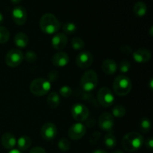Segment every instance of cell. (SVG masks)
<instances>
[{"mask_svg":"<svg viewBox=\"0 0 153 153\" xmlns=\"http://www.w3.org/2000/svg\"><path fill=\"white\" fill-rule=\"evenodd\" d=\"M63 31L67 34H73L76 31L77 27L73 22H65L63 25Z\"/></svg>","mask_w":153,"mask_h":153,"instance_id":"27","label":"cell"},{"mask_svg":"<svg viewBox=\"0 0 153 153\" xmlns=\"http://www.w3.org/2000/svg\"><path fill=\"white\" fill-rule=\"evenodd\" d=\"M120 52L126 55H130L132 53V49L128 46H123L120 47Z\"/></svg>","mask_w":153,"mask_h":153,"instance_id":"35","label":"cell"},{"mask_svg":"<svg viewBox=\"0 0 153 153\" xmlns=\"http://www.w3.org/2000/svg\"><path fill=\"white\" fill-rule=\"evenodd\" d=\"M114 126V120L111 114L104 112L99 117V126L102 131H111Z\"/></svg>","mask_w":153,"mask_h":153,"instance_id":"9","label":"cell"},{"mask_svg":"<svg viewBox=\"0 0 153 153\" xmlns=\"http://www.w3.org/2000/svg\"><path fill=\"white\" fill-rule=\"evenodd\" d=\"M133 58L137 63H146L151 59L152 54L146 49H139L133 52Z\"/></svg>","mask_w":153,"mask_h":153,"instance_id":"15","label":"cell"},{"mask_svg":"<svg viewBox=\"0 0 153 153\" xmlns=\"http://www.w3.org/2000/svg\"><path fill=\"white\" fill-rule=\"evenodd\" d=\"M71 46L75 50H80L85 47V42L80 37H74L71 41Z\"/></svg>","mask_w":153,"mask_h":153,"instance_id":"28","label":"cell"},{"mask_svg":"<svg viewBox=\"0 0 153 153\" xmlns=\"http://www.w3.org/2000/svg\"><path fill=\"white\" fill-rule=\"evenodd\" d=\"M67 37L63 33L56 34L52 38V47L57 50H61L65 48L67 44Z\"/></svg>","mask_w":153,"mask_h":153,"instance_id":"16","label":"cell"},{"mask_svg":"<svg viewBox=\"0 0 153 153\" xmlns=\"http://www.w3.org/2000/svg\"><path fill=\"white\" fill-rule=\"evenodd\" d=\"M149 84H150V89L152 90V79H151L150 82H149Z\"/></svg>","mask_w":153,"mask_h":153,"instance_id":"43","label":"cell"},{"mask_svg":"<svg viewBox=\"0 0 153 153\" xmlns=\"http://www.w3.org/2000/svg\"><path fill=\"white\" fill-rule=\"evenodd\" d=\"M147 11V6L143 1H137L134 4L133 7V12L134 15L138 17H142L145 16Z\"/></svg>","mask_w":153,"mask_h":153,"instance_id":"20","label":"cell"},{"mask_svg":"<svg viewBox=\"0 0 153 153\" xmlns=\"http://www.w3.org/2000/svg\"><path fill=\"white\" fill-rule=\"evenodd\" d=\"M27 11L25 7L22 6H16L12 11V18L16 25H22L27 20Z\"/></svg>","mask_w":153,"mask_h":153,"instance_id":"13","label":"cell"},{"mask_svg":"<svg viewBox=\"0 0 153 153\" xmlns=\"http://www.w3.org/2000/svg\"><path fill=\"white\" fill-rule=\"evenodd\" d=\"M10 1H11V2L13 4H19V2H21L22 0H10Z\"/></svg>","mask_w":153,"mask_h":153,"instance_id":"41","label":"cell"},{"mask_svg":"<svg viewBox=\"0 0 153 153\" xmlns=\"http://www.w3.org/2000/svg\"><path fill=\"white\" fill-rule=\"evenodd\" d=\"M37 54L33 51H28L25 55V59L29 63H34L37 61Z\"/></svg>","mask_w":153,"mask_h":153,"instance_id":"32","label":"cell"},{"mask_svg":"<svg viewBox=\"0 0 153 153\" xmlns=\"http://www.w3.org/2000/svg\"><path fill=\"white\" fill-rule=\"evenodd\" d=\"M104 143L108 149H114L117 145V139L112 132H109L105 136Z\"/></svg>","mask_w":153,"mask_h":153,"instance_id":"23","label":"cell"},{"mask_svg":"<svg viewBox=\"0 0 153 153\" xmlns=\"http://www.w3.org/2000/svg\"><path fill=\"white\" fill-rule=\"evenodd\" d=\"M3 22H4V16H3L2 13H0V25L2 24Z\"/></svg>","mask_w":153,"mask_h":153,"instance_id":"39","label":"cell"},{"mask_svg":"<svg viewBox=\"0 0 153 153\" xmlns=\"http://www.w3.org/2000/svg\"><path fill=\"white\" fill-rule=\"evenodd\" d=\"M100 136H101V134H100L99 131H95L94 134H92V136L91 137V139H90V143L92 145H95L96 143L98 142V140H100Z\"/></svg>","mask_w":153,"mask_h":153,"instance_id":"33","label":"cell"},{"mask_svg":"<svg viewBox=\"0 0 153 153\" xmlns=\"http://www.w3.org/2000/svg\"><path fill=\"white\" fill-rule=\"evenodd\" d=\"M111 153H123V152L121 150H119V149H117V150H114Z\"/></svg>","mask_w":153,"mask_h":153,"instance_id":"42","label":"cell"},{"mask_svg":"<svg viewBox=\"0 0 153 153\" xmlns=\"http://www.w3.org/2000/svg\"><path fill=\"white\" fill-rule=\"evenodd\" d=\"M97 100L102 106L108 108L113 105L114 102V96L108 88H102L97 93Z\"/></svg>","mask_w":153,"mask_h":153,"instance_id":"6","label":"cell"},{"mask_svg":"<svg viewBox=\"0 0 153 153\" xmlns=\"http://www.w3.org/2000/svg\"><path fill=\"white\" fill-rule=\"evenodd\" d=\"M86 133V127L81 123H77L70 126L68 131V136L72 140H77L82 138Z\"/></svg>","mask_w":153,"mask_h":153,"instance_id":"12","label":"cell"},{"mask_svg":"<svg viewBox=\"0 0 153 153\" xmlns=\"http://www.w3.org/2000/svg\"><path fill=\"white\" fill-rule=\"evenodd\" d=\"M16 143H17L18 148L20 150H26L31 146V140L28 136L24 135L19 137Z\"/></svg>","mask_w":153,"mask_h":153,"instance_id":"22","label":"cell"},{"mask_svg":"<svg viewBox=\"0 0 153 153\" xmlns=\"http://www.w3.org/2000/svg\"><path fill=\"white\" fill-rule=\"evenodd\" d=\"M29 153H46V152L43 147L36 146V147H34L33 149H31V150H30Z\"/></svg>","mask_w":153,"mask_h":153,"instance_id":"36","label":"cell"},{"mask_svg":"<svg viewBox=\"0 0 153 153\" xmlns=\"http://www.w3.org/2000/svg\"><path fill=\"white\" fill-rule=\"evenodd\" d=\"M70 61V57L66 52H59L55 53L52 58V63L54 66L58 67H63L67 65Z\"/></svg>","mask_w":153,"mask_h":153,"instance_id":"14","label":"cell"},{"mask_svg":"<svg viewBox=\"0 0 153 153\" xmlns=\"http://www.w3.org/2000/svg\"><path fill=\"white\" fill-rule=\"evenodd\" d=\"M131 87L132 85H131V79L123 75L117 76L114 81V91L115 94L119 97L126 96L131 91Z\"/></svg>","mask_w":153,"mask_h":153,"instance_id":"3","label":"cell"},{"mask_svg":"<svg viewBox=\"0 0 153 153\" xmlns=\"http://www.w3.org/2000/svg\"><path fill=\"white\" fill-rule=\"evenodd\" d=\"M98 85V76L94 70H88L82 76L80 85L86 92H91Z\"/></svg>","mask_w":153,"mask_h":153,"instance_id":"5","label":"cell"},{"mask_svg":"<svg viewBox=\"0 0 153 153\" xmlns=\"http://www.w3.org/2000/svg\"><path fill=\"white\" fill-rule=\"evenodd\" d=\"M102 70L105 74L113 75L117 70V65L116 62L112 59H105L102 64Z\"/></svg>","mask_w":153,"mask_h":153,"instance_id":"18","label":"cell"},{"mask_svg":"<svg viewBox=\"0 0 153 153\" xmlns=\"http://www.w3.org/2000/svg\"><path fill=\"white\" fill-rule=\"evenodd\" d=\"M126 113V111L125 107L120 105H117L112 108V116L115 117H123L125 116Z\"/></svg>","mask_w":153,"mask_h":153,"instance_id":"25","label":"cell"},{"mask_svg":"<svg viewBox=\"0 0 153 153\" xmlns=\"http://www.w3.org/2000/svg\"><path fill=\"white\" fill-rule=\"evenodd\" d=\"M92 153H108L107 152H105L103 149H95L92 152Z\"/></svg>","mask_w":153,"mask_h":153,"instance_id":"38","label":"cell"},{"mask_svg":"<svg viewBox=\"0 0 153 153\" xmlns=\"http://www.w3.org/2000/svg\"><path fill=\"white\" fill-rule=\"evenodd\" d=\"M58 146L60 149V150L63 151V152H67V151H68L70 149L71 144H70V142L69 141L68 139L61 138L59 140V142H58Z\"/></svg>","mask_w":153,"mask_h":153,"instance_id":"29","label":"cell"},{"mask_svg":"<svg viewBox=\"0 0 153 153\" xmlns=\"http://www.w3.org/2000/svg\"><path fill=\"white\" fill-rule=\"evenodd\" d=\"M139 128L141 132L146 134L151 129V122L149 118H142L139 123Z\"/></svg>","mask_w":153,"mask_h":153,"instance_id":"24","label":"cell"},{"mask_svg":"<svg viewBox=\"0 0 153 153\" xmlns=\"http://www.w3.org/2000/svg\"><path fill=\"white\" fill-rule=\"evenodd\" d=\"M131 68V64L127 60H123L119 64V70L123 73H126Z\"/></svg>","mask_w":153,"mask_h":153,"instance_id":"30","label":"cell"},{"mask_svg":"<svg viewBox=\"0 0 153 153\" xmlns=\"http://www.w3.org/2000/svg\"><path fill=\"white\" fill-rule=\"evenodd\" d=\"M1 144L5 149H12L16 144V139L11 133H4L1 137Z\"/></svg>","mask_w":153,"mask_h":153,"instance_id":"17","label":"cell"},{"mask_svg":"<svg viewBox=\"0 0 153 153\" xmlns=\"http://www.w3.org/2000/svg\"><path fill=\"white\" fill-rule=\"evenodd\" d=\"M145 144H146V146L147 149L152 150V147H153V140H152V137H149V138H148L147 140H146V143H145Z\"/></svg>","mask_w":153,"mask_h":153,"instance_id":"37","label":"cell"},{"mask_svg":"<svg viewBox=\"0 0 153 153\" xmlns=\"http://www.w3.org/2000/svg\"><path fill=\"white\" fill-rule=\"evenodd\" d=\"M71 114L73 119L80 123L88 119L89 116V110L85 105L76 103L72 107Z\"/></svg>","mask_w":153,"mask_h":153,"instance_id":"8","label":"cell"},{"mask_svg":"<svg viewBox=\"0 0 153 153\" xmlns=\"http://www.w3.org/2000/svg\"><path fill=\"white\" fill-rule=\"evenodd\" d=\"M152 26L150 28V36H152Z\"/></svg>","mask_w":153,"mask_h":153,"instance_id":"44","label":"cell"},{"mask_svg":"<svg viewBox=\"0 0 153 153\" xmlns=\"http://www.w3.org/2000/svg\"><path fill=\"white\" fill-rule=\"evenodd\" d=\"M143 137L137 132H129L122 139V146L127 152H133L138 150L143 143Z\"/></svg>","mask_w":153,"mask_h":153,"instance_id":"1","label":"cell"},{"mask_svg":"<svg viewBox=\"0 0 153 153\" xmlns=\"http://www.w3.org/2000/svg\"><path fill=\"white\" fill-rule=\"evenodd\" d=\"M24 55L20 50L17 49H12L8 51L5 57V62L8 67H18L22 62Z\"/></svg>","mask_w":153,"mask_h":153,"instance_id":"7","label":"cell"},{"mask_svg":"<svg viewBox=\"0 0 153 153\" xmlns=\"http://www.w3.org/2000/svg\"><path fill=\"white\" fill-rule=\"evenodd\" d=\"M48 106L51 108H55L58 107L60 104V97L57 93L52 92L49 94L47 97Z\"/></svg>","mask_w":153,"mask_h":153,"instance_id":"21","label":"cell"},{"mask_svg":"<svg viewBox=\"0 0 153 153\" xmlns=\"http://www.w3.org/2000/svg\"><path fill=\"white\" fill-rule=\"evenodd\" d=\"M59 93L62 97H65V98H68V97H71L72 96V94H73V91H72L71 88H70V87L63 86L60 88Z\"/></svg>","mask_w":153,"mask_h":153,"instance_id":"31","label":"cell"},{"mask_svg":"<svg viewBox=\"0 0 153 153\" xmlns=\"http://www.w3.org/2000/svg\"><path fill=\"white\" fill-rule=\"evenodd\" d=\"M94 62V56L90 52L85 51L79 53L76 59V63L79 67L86 69L91 67Z\"/></svg>","mask_w":153,"mask_h":153,"instance_id":"10","label":"cell"},{"mask_svg":"<svg viewBox=\"0 0 153 153\" xmlns=\"http://www.w3.org/2000/svg\"><path fill=\"white\" fill-rule=\"evenodd\" d=\"M48 79L49 82H55L58 79V73L56 70H52L48 74Z\"/></svg>","mask_w":153,"mask_h":153,"instance_id":"34","label":"cell"},{"mask_svg":"<svg viewBox=\"0 0 153 153\" xmlns=\"http://www.w3.org/2000/svg\"><path fill=\"white\" fill-rule=\"evenodd\" d=\"M8 153H22L18 149H11Z\"/></svg>","mask_w":153,"mask_h":153,"instance_id":"40","label":"cell"},{"mask_svg":"<svg viewBox=\"0 0 153 153\" xmlns=\"http://www.w3.org/2000/svg\"><path fill=\"white\" fill-rule=\"evenodd\" d=\"M40 27L46 34H52L58 32L61 27V23L55 15L51 13H46L40 18Z\"/></svg>","mask_w":153,"mask_h":153,"instance_id":"2","label":"cell"},{"mask_svg":"<svg viewBox=\"0 0 153 153\" xmlns=\"http://www.w3.org/2000/svg\"><path fill=\"white\" fill-rule=\"evenodd\" d=\"M51 88V84L48 80L42 78L34 79L30 85V91L37 97H43L48 94Z\"/></svg>","mask_w":153,"mask_h":153,"instance_id":"4","label":"cell"},{"mask_svg":"<svg viewBox=\"0 0 153 153\" xmlns=\"http://www.w3.org/2000/svg\"><path fill=\"white\" fill-rule=\"evenodd\" d=\"M13 41L17 47L25 48L28 44V37L25 33L19 32L14 36Z\"/></svg>","mask_w":153,"mask_h":153,"instance_id":"19","label":"cell"},{"mask_svg":"<svg viewBox=\"0 0 153 153\" xmlns=\"http://www.w3.org/2000/svg\"><path fill=\"white\" fill-rule=\"evenodd\" d=\"M58 128L52 123H46L42 126L40 134L43 139L46 140H52L56 137Z\"/></svg>","mask_w":153,"mask_h":153,"instance_id":"11","label":"cell"},{"mask_svg":"<svg viewBox=\"0 0 153 153\" xmlns=\"http://www.w3.org/2000/svg\"><path fill=\"white\" fill-rule=\"evenodd\" d=\"M10 38V31L7 28L4 26H0V43L4 44L8 41Z\"/></svg>","mask_w":153,"mask_h":153,"instance_id":"26","label":"cell"}]
</instances>
